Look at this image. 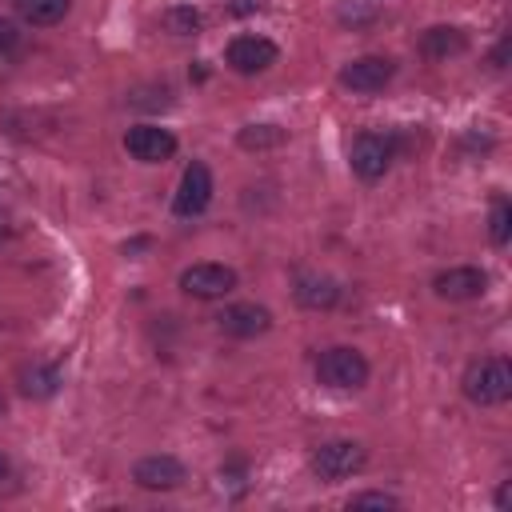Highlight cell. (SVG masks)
I'll return each mask as SVG.
<instances>
[{
  "label": "cell",
  "mask_w": 512,
  "mask_h": 512,
  "mask_svg": "<svg viewBox=\"0 0 512 512\" xmlns=\"http://www.w3.org/2000/svg\"><path fill=\"white\" fill-rule=\"evenodd\" d=\"M284 140H288V132L276 128V124H248V128H240V148H248V152L276 148V144H284Z\"/></svg>",
  "instance_id": "17"
},
{
  "label": "cell",
  "mask_w": 512,
  "mask_h": 512,
  "mask_svg": "<svg viewBox=\"0 0 512 512\" xmlns=\"http://www.w3.org/2000/svg\"><path fill=\"white\" fill-rule=\"evenodd\" d=\"M220 328H224L228 336L252 340V336H260V332L272 328V312L260 308V304H232V308L220 312Z\"/></svg>",
  "instance_id": "12"
},
{
  "label": "cell",
  "mask_w": 512,
  "mask_h": 512,
  "mask_svg": "<svg viewBox=\"0 0 512 512\" xmlns=\"http://www.w3.org/2000/svg\"><path fill=\"white\" fill-rule=\"evenodd\" d=\"M56 384H60V372L52 368V364H24L20 368V392L24 396H32V400H48L52 392H56Z\"/></svg>",
  "instance_id": "15"
},
{
  "label": "cell",
  "mask_w": 512,
  "mask_h": 512,
  "mask_svg": "<svg viewBox=\"0 0 512 512\" xmlns=\"http://www.w3.org/2000/svg\"><path fill=\"white\" fill-rule=\"evenodd\" d=\"M224 56H228V64H232L236 72L252 76V72H264V68L276 64V44H272L268 36H236Z\"/></svg>",
  "instance_id": "11"
},
{
  "label": "cell",
  "mask_w": 512,
  "mask_h": 512,
  "mask_svg": "<svg viewBox=\"0 0 512 512\" xmlns=\"http://www.w3.org/2000/svg\"><path fill=\"white\" fill-rule=\"evenodd\" d=\"M8 472H12V464H8V456L0 452V480H8Z\"/></svg>",
  "instance_id": "23"
},
{
  "label": "cell",
  "mask_w": 512,
  "mask_h": 512,
  "mask_svg": "<svg viewBox=\"0 0 512 512\" xmlns=\"http://www.w3.org/2000/svg\"><path fill=\"white\" fill-rule=\"evenodd\" d=\"M180 288L196 300H220L236 288V272L228 264H192L180 272Z\"/></svg>",
  "instance_id": "4"
},
{
  "label": "cell",
  "mask_w": 512,
  "mask_h": 512,
  "mask_svg": "<svg viewBox=\"0 0 512 512\" xmlns=\"http://www.w3.org/2000/svg\"><path fill=\"white\" fill-rule=\"evenodd\" d=\"M348 508H396V496L388 492H360L348 500Z\"/></svg>",
  "instance_id": "20"
},
{
  "label": "cell",
  "mask_w": 512,
  "mask_h": 512,
  "mask_svg": "<svg viewBox=\"0 0 512 512\" xmlns=\"http://www.w3.org/2000/svg\"><path fill=\"white\" fill-rule=\"evenodd\" d=\"M208 200H212V172H208V164L192 160V164L184 168V176H180L172 212H176V216H200V212L208 208Z\"/></svg>",
  "instance_id": "6"
},
{
  "label": "cell",
  "mask_w": 512,
  "mask_h": 512,
  "mask_svg": "<svg viewBox=\"0 0 512 512\" xmlns=\"http://www.w3.org/2000/svg\"><path fill=\"white\" fill-rule=\"evenodd\" d=\"M420 48H424V56H432V60H448V56H460L464 48H468V40H464V32L460 28H428L424 32V40H420Z\"/></svg>",
  "instance_id": "14"
},
{
  "label": "cell",
  "mask_w": 512,
  "mask_h": 512,
  "mask_svg": "<svg viewBox=\"0 0 512 512\" xmlns=\"http://www.w3.org/2000/svg\"><path fill=\"white\" fill-rule=\"evenodd\" d=\"M72 8V0H16V16L24 24H36V28H48L56 20H64Z\"/></svg>",
  "instance_id": "16"
},
{
  "label": "cell",
  "mask_w": 512,
  "mask_h": 512,
  "mask_svg": "<svg viewBox=\"0 0 512 512\" xmlns=\"http://www.w3.org/2000/svg\"><path fill=\"white\" fill-rule=\"evenodd\" d=\"M312 468L320 480H344L352 472L364 468V448L356 440H332V444H320L316 456H312Z\"/></svg>",
  "instance_id": "5"
},
{
  "label": "cell",
  "mask_w": 512,
  "mask_h": 512,
  "mask_svg": "<svg viewBox=\"0 0 512 512\" xmlns=\"http://www.w3.org/2000/svg\"><path fill=\"white\" fill-rule=\"evenodd\" d=\"M396 76V64L388 56H360L340 68V84L352 92H380Z\"/></svg>",
  "instance_id": "7"
},
{
  "label": "cell",
  "mask_w": 512,
  "mask_h": 512,
  "mask_svg": "<svg viewBox=\"0 0 512 512\" xmlns=\"http://www.w3.org/2000/svg\"><path fill=\"white\" fill-rule=\"evenodd\" d=\"M316 380L328 384V388H364L368 360L356 348H328L316 360Z\"/></svg>",
  "instance_id": "2"
},
{
  "label": "cell",
  "mask_w": 512,
  "mask_h": 512,
  "mask_svg": "<svg viewBox=\"0 0 512 512\" xmlns=\"http://www.w3.org/2000/svg\"><path fill=\"white\" fill-rule=\"evenodd\" d=\"M4 412H8V400H4V396H0V420H4Z\"/></svg>",
  "instance_id": "24"
},
{
  "label": "cell",
  "mask_w": 512,
  "mask_h": 512,
  "mask_svg": "<svg viewBox=\"0 0 512 512\" xmlns=\"http://www.w3.org/2000/svg\"><path fill=\"white\" fill-rule=\"evenodd\" d=\"M508 220H512V208L504 200H496V208H492V244H508Z\"/></svg>",
  "instance_id": "19"
},
{
  "label": "cell",
  "mask_w": 512,
  "mask_h": 512,
  "mask_svg": "<svg viewBox=\"0 0 512 512\" xmlns=\"http://www.w3.org/2000/svg\"><path fill=\"white\" fill-rule=\"evenodd\" d=\"M336 296H340V288H336V280L332 276H300L296 280V300L304 304V308H332L336 304Z\"/></svg>",
  "instance_id": "13"
},
{
  "label": "cell",
  "mask_w": 512,
  "mask_h": 512,
  "mask_svg": "<svg viewBox=\"0 0 512 512\" xmlns=\"http://www.w3.org/2000/svg\"><path fill=\"white\" fill-rule=\"evenodd\" d=\"M20 44V32H16V24L12 20H0V52H12Z\"/></svg>",
  "instance_id": "21"
},
{
  "label": "cell",
  "mask_w": 512,
  "mask_h": 512,
  "mask_svg": "<svg viewBox=\"0 0 512 512\" xmlns=\"http://www.w3.org/2000/svg\"><path fill=\"white\" fill-rule=\"evenodd\" d=\"M0 236H4V228H0Z\"/></svg>",
  "instance_id": "25"
},
{
  "label": "cell",
  "mask_w": 512,
  "mask_h": 512,
  "mask_svg": "<svg viewBox=\"0 0 512 512\" xmlns=\"http://www.w3.org/2000/svg\"><path fill=\"white\" fill-rule=\"evenodd\" d=\"M508 504H512V484L504 480V484H500V492H496V508H508Z\"/></svg>",
  "instance_id": "22"
},
{
  "label": "cell",
  "mask_w": 512,
  "mask_h": 512,
  "mask_svg": "<svg viewBox=\"0 0 512 512\" xmlns=\"http://www.w3.org/2000/svg\"><path fill=\"white\" fill-rule=\"evenodd\" d=\"M464 396L480 408H492V404H504L512 396V368L508 360L500 356H484V360H472L464 368V380H460Z\"/></svg>",
  "instance_id": "1"
},
{
  "label": "cell",
  "mask_w": 512,
  "mask_h": 512,
  "mask_svg": "<svg viewBox=\"0 0 512 512\" xmlns=\"http://www.w3.org/2000/svg\"><path fill=\"white\" fill-rule=\"evenodd\" d=\"M484 288H488V276H484L480 268H472V264L444 268V272H436V280H432V292H436L440 300H476V296H484Z\"/></svg>",
  "instance_id": "10"
},
{
  "label": "cell",
  "mask_w": 512,
  "mask_h": 512,
  "mask_svg": "<svg viewBox=\"0 0 512 512\" xmlns=\"http://www.w3.org/2000/svg\"><path fill=\"white\" fill-rule=\"evenodd\" d=\"M392 156H396V144H392V136H380V132H360L352 140V152H348L352 172L360 180H380L388 172Z\"/></svg>",
  "instance_id": "3"
},
{
  "label": "cell",
  "mask_w": 512,
  "mask_h": 512,
  "mask_svg": "<svg viewBox=\"0 0 512 512\" xmlns=\"http://www.w3.org/2000/svg\"><path fill=\"white\" fill-rule=\"evenodd\" d=\"M164 28H168L172 36H196V32H200V12L188 8V4L168 8V12H164Z\"/></svg>",
  "instance_id": "18"
},
{
  "label": "cell",
  "mask_w": 512,
  "mask_h": 512,
  "mask_svg": "<svg viewBox=\"0 0 512 512\" xmlns=\"http://www.w3.org/2000/svg\"><path fill=\"white\" fill-rule=\"evenodd\" d=\"M184 464L176 460V456H168V452H156V456H144V460H136V468H132V480L140 484V488H152V492H168V488H180L184 484Z\"/></svg>",
  "instance_id": "9"
},
{
  "label": "cell",
  "mask_w": 512,
  "mask_h": 512,
  "mask_svg": "<svg viewBox=\"0 0 512 512\" xmlns=\"http://www.w3.org/2000/svg\"><path fill=\"white\" fill-rule=\"evenodd\" d=\"M124 148H128L140 164H160V160H168V156L176 152V136H172L168 128H156V124H136V128H128Z\"/></svg>",
  "instance_id": "8"
}]
</instances>
